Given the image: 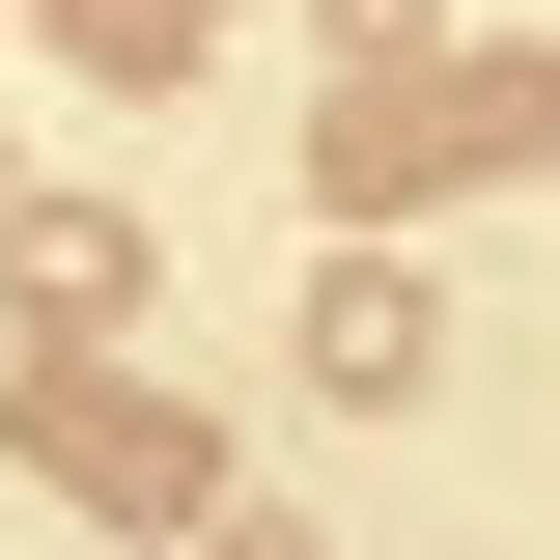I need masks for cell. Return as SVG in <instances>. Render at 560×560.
<instances>
[{
    "label": "cell",
    "mask_w": 560,
    "mask_h": 560,
    "mask_svg": "<svg viewBox=\"0 0 560 560\" xmlns=\"http://www.w3.org/2000/svg\"><path fill=\"white\" fill-rule=\"evenodd\" d=\"M28 477H57V504H113V533H224V420L197 393H113V364H28Z\"/></svg>",
    "instance_id": "obj_1"
},
{
    "label": "cell",
    "mask_w": 560,
    "mask_h": 560,
    "mask_svg": "<svg viewBox=\"0 0 560 560\" xmlns=\"http://www.w3.org/2000/svg\"><path fill=\"white\" fill-rule=\"evenodd\" d=\"M420 364H448V280H420V253H337V280H308V393H420Z\"/></svg>",
    "instance_id": "obj_2"
},
{
    "label": "cell",
    "mask_w": 560,
    "mask_h": 560,
    "mask_svg": "<svg viewBox=\"0 0 560 560\" xmlns=\"http://www.w3.org/2000/svg\"><path fill=\"white\" fill-rule=\"evenodd\" d=\"M420 168H448V84H337V113H308V197L337 224H393Z\"/></svg>",
    "instance_id": "obj_3"
},
{
    "label": "cell",
    "mask_w": 560,
    "mask_h": 560,
    "mask_svg": "<svg viewBox=\"0 0 560 560\" xmlns=\"http://www.w3.org/2000/svg\"><path fill=\"white\" fill-rule=\"evenodd\" d=\"M0 280L84 337V308H140V224H113V197H0Z\"/></svg>",
    "instance_id": "obj_4"
},
{
    "label": "cell",
    "mask_w": 560,
    "mask_h": 560,
    "mask_svg": "<svg viewBox=\"0 0 560 560\" xmlns=\"http://www.w3.org/2000/svg\"><path fill=\"white\" fill-rule=\"evenodd\" d=\"M560 140V57H448V168H533Z\"/></svg>",
    "instance_id": "obj_5"
},
{
    "label": "cell",
    "mask_w": 560,
    "mask_h": 560,
    "mask_svg": "<svg viewBox=\"0 0 560 560\" xmlns=\"http://www.w3.org/2000/svg\"><path fill=\"white\" fill-rule=\"evenodd\" d=\"M57 57H84V84H168V57H197V0H57Z\"/></svg>",
    "instance_id": "obj_6"
},
{
    "label": "cell",
    "mask_w": 560,
    "mask_h": 560,
    "mask_svg": "<svg viewBox=\"0 0 560 560\" xmlns=\"http://www.w3.org/2000/svg\"><path fill=\"white\" fill-rule=\"evenodd\" d=\"M308 28H337V84H420V28H448V0H308Z\"/></svg>",
    "instance_id": "obj_7"
},
{
    "label": "cell",
    "mask_w": 560,
    "mask_h": 560,
    "mask_svg": "<svg viewBox=\"0 0 560 560\" xmlns=\"http://www.w3.org/2000/svg\"><path fill=\"white\" fill-rule=\"evenodd\" d=\"M197 560H308V533H280V504H224V533H197Z\"/></svg>",
    "instance_id": "obj_8"
}]
</instances>
